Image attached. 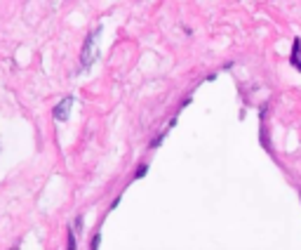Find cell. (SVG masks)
<instances>
[{
  "mask_svg": "<svg viewBox=\"0 0 301 250\" xmlns=\"http://www.w3.org/2000/svg\"><path fill=\"white\" fill-rule=\"evenodd\" d=\"M97 55H99V50H97V36L92 33V36L85 40L83 55H80V62H83V66H90V64L97 59Z\"/></svg>",
  "mask_w": 301,
  "mask_h": 250,
  "instance_id": "cell-1",
  "label": "cell"
},
{
  "mask_svg": "<svg viewBox=\"0 0 301 250\" xmlns=\"http://www.w3.org/2000/svg\"><path fill=\"white\" fill-rule=\"evenodd\" d=\"M71 106H73V97H64L62 102L54 106V118L57 120H66L71 113Z\"/></svg>",
  "mask_w": 301,
  "mask_h": 250,
  "instance_id": "cell-2",
  "label": "cell"
},
{
  "mask_svg": "<svg viewBox=\"0 0 301 250\" xmlns=\"http://www.w3.org/2000/svg\"><path fill=\"white\" fill-rule=\"evenodd\" d=\"M292 66L296 71H301V40L296 38L292 45Z\"/></svg>",
  "mask_w": 301,
  "mask_h": 250,
  "instance_id": "cell-3",
  "label": "cell"
},
{
  "mask_svg": "<svg viewBox=\"0 0 301 250\" xmlns=\"http://www.w3.org/2000/svg\"><path fill=\"white\" fill-rule=\"evenodd\" d=\"M146 170H148L146 165H141L139 170H137V180H141V177H144V175H146Z\"/></svg>",
  "mask_w": 301,
  "mask_h": 250,
  "instance_id": "cell-4",
  "label": "cell"
},
{
  "mask_svg": "<svg viewBox=\"0 0 301 250\" xmlns=\"http://www.w3.org/2000/svg\"><path fill=\"white\" fill-rule=\"evenodd\" d=\"M99 243H101V236L97 234V236L92 238V248H99Z\"/></svg>",
  "mask_w": 301,
  "mask_h": 250,
  "instance_id": "cell-5",
  "label": "cell"
},
{
  "mask_svg": "<svg viewBox=\"0 0 301 250\" xmlns=\"http://www.w3.org/2000/svg\"><path fill=\"white\" fill-rule=\"evenodd\" d=\"M73 248H76V238H73V234H71L69 236V250H73Z\"/></svg>",
  "mask_w": 301,
  "mask_h": 250,
  "instance_id": "cell-6",
  "label": "cell"
}]
</instances>
